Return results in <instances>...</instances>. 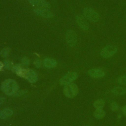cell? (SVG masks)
Masks as SVG:
<instances>
[{"mask_svg":"<svg viewBox=\"0 0 126 126\" xmlns=\"http://www.w3.org/2000/svg\"><path fill=\"white\" fill-rule=\"evenodd\" d=\"M122 111L123 114L126 117V105H124L122 108Z\"/></svg>","mask_w":126,"mask_h":126,"instance_id":"d4e9b609","label":"cell"},{"mask_svg":"<svg viewBox=\"0 0 126 126\" xmlns=\"http://www.w3.org/2000/svg\"><path fill=\"white\" fill-rule=\"evenodd\" d=\"M13 114V112L10 108H4L0 110V119H6L11 117Z\"/></svg>","mask_w":126,"mask_h":126,"instance_id":"4fadbf2b","label":"cell"},{"mask_svg":"<svg viewBox=\"0 0 126 126\" xmlns=\"http://www.w3.org/2000/svg\"><path fill=\"white\" fill-rule=\"evenodd\" d=\"M34 12L37 15L44 18H51L54 16L53 13L47 8H34Z\"/></svg>","mask_w":126,"mask_h":126,"instance_id":"52a82bcc","label":"cell"},{"mask_svg":"<svg viewBox=\"0 0 126 126\" xmlns=\"http://www.w3.org/2000/svg\"><path fill=\"white\" fill-rule=\"evenodd\" d=\"M24 78L31 83H34L37 81L38 76L34 70L31 69H27Z\"/></svg>","mask_w":126,"mask_h":126,"instance_id":"30bf717a","label":"cell"},{"mask_svg":"<svg viewBox=\"0 0 126 126\" xmlns=\"http://www.w3.org/2000/svg\"><path fill=\"white\" fill-rule=\"evenodd\" d=\"M110 108L113 111H117L119 108V106L117 103L115 101H112L110 103Z\"/></svg>","mask_w":126,"mask_h":126,"instance_id":"44dd1931","label":"cell"},{"mask_svg":"<svg viewBox=\"0 0 126 126\" xmlns=\"http://www.w3.org/2000/svg\"><path fill=\"white\" fill-rule=\"evenodd\" d=\"M79 92L78 86L74 83H70L65 85L63 89L64 95L69 98L75 97Z\"/></svg>","mask_w":126,"mask_h":126,"instance_id":"7a4b0ae2","label":"cell"},{"mask_svg":"<svg viewBox=\"0 0 126 126\" xmlns=\"http://www.w3.org/2000/svg\"><path fill=\"white\" fill-rule=\"evenodd\" d=\"M4 67L5 68H6V69L9 70V69H11L12 67V63L11 62H10L8 60H4Z\"/></svg>","mask_w":126,"mask_h":126,"instance_id":"d6986e66","label":"cell"},{"mask_svg":"<svg viewBox=\"0 0 126 126\" xmlns=\"http://www.w3.org/2000/svg\"><path fill=\"white\" fill-rule=\"evenodd\" d=\"M82 13L85 18L92 22H97L99 19V14L92 8L85 7L82 10Z\"/></svg>","mask_w":126,"mask_h":126,"instance_id":"3957f363","label":"cell"},{"mask_svg":"<svg viewBox=\"0 0 126 126\" xmlns=\"http://www.w3.org/2000/svg\"><path fill=\"white\" fill-rule=\"evenodd\" d=\"M57 65V61L52 58H46L43 61V65L46 68H52L56 67Z\"/></svg>","mask_w":126,"mask_h":126,"instance_id":"7c38bea8","label":"cell"},{"mask_svg":"<svg viewBox=\"0 0 126 126\" xmlns=\"http://www.w3.org/2000/svg\"><path fill=\"white\" fill-rule=\"evenodd\" d=\"M21 62L25 66H28L30 64V61L27 57H23L21 59Z\"/></svg>","mask_w":126,"mask_h":126,"instance_id":"7402d4cb","label":"cell"},{"mask_svg":"<svg viewBox=\"0 0 126 126\" xmlns=\"http://www.w3.org/2000/svg\"><path fill=\"white\" fill-rule=\"evenodd\" d=\"M10 49L8 47H5L3 48L0 52V56L3 58H7L10 53Z\"/></svg>","mask_w":126,"mask_h":126,"instance_id":"e0dca14e","label":"cell"},{"mask_svg":"<svg viewBox=\"0 0 126 126\" xmlns=\"http://www.w3.org/2000/svg\"><path fill=\"white\" fill-rule=\"evenodd\" d=\"M75 20L78 26L84 31H88L89 29V25L85 18L81 15H77L75 17Z\"/></svg>","mask_w":126,"mask_h":126,"instance_id":"9c48e42d","label":"cell"},{"mask_svg":"<svg viewBox=\"0 0 126 126\" xmlns=\"http://www.w3.org/2000/svg\"><path fill=\"white\" fill-rule=\"evenodd\" d=\"M29 2L31 5L38 8L49 9L51 7L50 3L45 0H29Z\"/></svg>","mask_w":126,"mask_h":126,"instance_id":"ba28073f","label":"cell"},{"mask_svg":"<svg viewBox=\"0 0 126 126\" xmlns=\"http://www.w3.org/2000/svg\"><path fill=\"white\" fill-rule=\"evenodd\" d=\"M105 112L102 109H96L94 112V116L97 119H101L104 117Z\"/></svg>","mask_w":126,"mask_h":126,"instance_id":"9a60e30c","label":"cell"},{"mask_svg":"<svg viewBox=\"0 0 126 126\" xmlns=\"http://www.w3.org/2000/svg\"><path fill=\"white\" fill-rule=\"evenodd\" d=\"M78 77V74L76 72H69L63 76L59 80L61 85H66L71 83Z\"/></svg>","mask_w":126,"mask_h":126,"instance_id":"277c9868","label":"cell"},{"mask_svg":"<svg viewBox=\"0 0 126 126\" xmlns=\"http://www.w3.org/2000/svg\"><path fill=\"white\" fill-rule=\"evenodd\" d=\"M93 105L96 109H102L105 105V101L102 99H98L94 102Z\"/></svg>","mask_w":126,"mask_h":126,"instance_id":"2e32d148","label":"cell"},{"mask_svg":"<svg viewBox=\"0 0 126 126\" xmlns=\"http://www.w3.org/2000/svg\"><path fill=\"white\" fill-rule=\"evenodd\" d=\"M65 40L68 46L71 47H74L76 45L77 40L76 32L72 30H68L65 34Z\"/></svg>","mask_w":126,"mask_h":126,"instance_id":"8992f818","label":"cell"},{"mask_svg":"<svg viewBox=\"0 0 126 126\" xmlns=\"http://www.w3.org/2000/svg\"></svg>","mask_w":126,"mask_h":126,"instance_id":"83f0119b","label":"cell"},{"mask_svg":"<svg viewBox=\"0 0 126 126\" xmlns=\"http://www.w3.org/2000/svg\"><path fill=\"white\" fill-rule=\"evenodd\" d=\"M3 67H4V64L2 63V62H0V71L2 70V68Z\"/></svg>","mask_w":126,"mask_h":126,"instance_id":"4316f807","label":"cell"},{"mask_svg":"<svg viewBox=\"0 0 126 126\" xmlns=\"http://www.w3.org/2000/svg\"><path fill=\"white\" fill-rule=\"evenodd\" d=\"M22 67H23V65L21 64H16L12 66L11 70L13 72L16 73V72Z\"/></svg>","mask_w":126,"mask_h":126,"instance_id":"ffe728a7","label":"cell"},{"mask_svg":"<svg viewBox=\"0 0 126 126\" xmlns=\"http://www.w3.org/2000/svg\"><path fill=\"white\" fill-rule=\"evenodd\" d=\"M89 75L94 78H100L103 77L105 73L104 70L101 68H92L88 71Z\"/></svg>","mask_w":126,"mask_h":126,"instance_id":"8fae6325","label":"cell"},{"mask_svg":"<svg viewBox=\"0 0 126 126\" xmlns=\"http://www.w3.org/2000/svg\"><path fill=\"white\" fill-rule=\"evenodd\" d=\"M26 92H27V91H24V90H20V91H19V90H18L15 94L13 96H20L23 95L25 94H26Z\"/></svg>","mask_w":126,"mask_h":126,"instance_id":"603a6c76","label":"cell"},{"mask_svg":"<svg viewBox=\"0 0 126 126\" xmlns=\"http://www.w3.org/2000/svg\"><path fill=\"white\" fill-rule=\"evenodd\" d=\"M34 64L36 67L39 68L41 66V62L39 60H36L34 62Z\"/></svg>","mask_w":126,"mask_h":126,"instance_id":"cb8c5ba5","label":"cell"},{"mask_svg":"<svg viewBox=\"0 0 126 126\" xmlns=\"http://www.w3.org/2000/svg\"><path fill=\"white\" fill-rule=\"evenodd\" d=\"M117 48L114 45H107L102 49L100 55L104 58H108L114 55L117 52Z\"/></svg>","mask_w":126,"mask_h":126,"instance_id":"5b68a950","label":"cell"},{"mask_svg":"<svg viewBox=\"0 0 126 126\" xmlns=\"http://www.w3.org/2000/svg\"><path fill=\"white\" fill-rule=\"evenodd\" d=\"M0 89L7 95H14L19 90V86L15 80L12 79H7L1 83Z\"/></svg>","mask_w":126,"mask_h":126,"instance_id":"6da1fadb","label":"cell"},{"mask_svg":"<svg viewBox=\"0 0 126 126\" xmlns=\"http://www.w3.org/2000/svg\"><path fill=\"white\" fill-rule=\"evenodd\" d=\"M6 100V99L4 97L0 96V105L3 104L5 102Z\"/></svg>","mask_w":126,"mask_h":126,"instance_id":"484cf974","label":"cell"},{"mask_svg":"<svg viewBox=\"0 0 126 126\" xmlns=\"http://www.w3.org/2000/svg\"><path fill=\"white\" fill-rule=\"evenodd\" d=\"M117 82L122 85H126V75H123L117 79Z\"/></svg>","mask_w":126,"mask_h":126,"instance_id":"ac0fdd59","label":"cell"},{"mask_svg":"<svg viewBox=\"0 0 126 126\" xmlns=\"http://www.w3.org/2000/svg\"><path fill=\"white\" fill-rule=\"evenodd\" d=\"M111 91L112 94L115 95H123L126 93V88L121 86H117L113 88Z\"/></svg>","mask_w":126,"mask_h":126,"instance_id":"5bb4252c","label":"cell"}]
</instances>
